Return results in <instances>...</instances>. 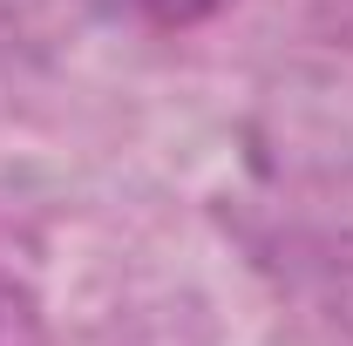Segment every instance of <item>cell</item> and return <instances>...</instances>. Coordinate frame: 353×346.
<instances>
[{"label":"cell","instance_id":"1","mask_svg":"<svg viewBox=\"0 0 353 346\" xmlns=\"http://www.w3.org/2000/svg\"><path fill=\"white\" fill-rule=\"evenodd\" d=\"M34 7H48V0H0V21H14V14H34Z\"/></svg>","mask_w":353,"mask_h":346}]
</instances>
